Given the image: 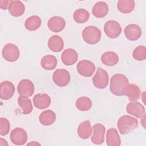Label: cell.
Wrapping results in <instances>:
<instances>
[{
    "label": "cell",
    "mask_w": 146,
    "mask_h": 146,
    "mask_svg": "<svg viewBox=\"0 0 146 146\" xmlns=\"http://www.w3.org/2000/svg\"><path fill=\"white\" fill-rule=\"evenodd\" d=\"M128 85L129 81L124 75L116 74L111 78L110 90L114 95L120 96L125 95V91Z\"/></svg>",
    "instance_id": "6da1fadb"
},
{
    "label": "cell",
    "mask_w": 146,
    "mask_h": 146,
    "mask_svg": "<svg viewBox=\"0 0 146 146\" xmlns=\"http://www.w3.org/2000/svg\"><path fill=\"white\" fill-rule=\"evenodd\" d=\"M117 126L120 134L125 135L133 131L138 127V121L132 116L124 115L119 119Z\"/></svg>",
    "instance_id": "7a4b0ae2"
},
{
    "label": "cell",
    "mask_w": 146,
    "mask_h": 146,
    "mask_svg": "<svg viewBox=\"0 0 146 146\" xmlns=\"http://www.w3.org/2000/svg\"><path fill=\"white\" fill-rule=\"evenodd\" d=\"M101 36V31L94 26L86 27L82 32V37L84 41L90 44L98 43L100 40Z\"/></svg>",
    "instance_id": "3957f363"
},
{
    "label": "cell",
    "mask_w": 146,
    "mask_h": 146,
    "mask_svg": "<svg viewBox=\"0 0 146 146\" xmlns=\"http://www.w3.org/2000/svg\"><path fill=\"white\" fill-rule=\"evenodd\" d=\"M3 58L7 61L14 62L17 61L20 55L18 47L14 44L7 43L5 44L2 50Z\"/></svg>",
    "instance_id": "277c9868"
},
{
    "label": "cell",
    "mask_w": 146,
    "mask_h": 146,
    "mask_svg": "<svg viewBox=\"0 0 146 146\" xmlns=\"http://www.w3.org/2000/svg\"><path fill=\"white\" fill-rule=\"evenodd\" d=\"M109 78L107 72L100 67H98L96 74L92 78L94 86L99 89H103L108 84Z\"/></svg>",
    "instance_id": "5b68a950"
},
{
    "label": "cell",
    "mask_w": 146,
    "mask_h": 146,
    "mask_svg": "<svg viewBox=\"0 0 146 146\" xmlns=\"http://www.w3.org/2000/svg\"><path fill=\"white\" fill-rule=\"evenodd\" d=\"M104 31L106 35L112 39L117 38L121 33L120 25L116 21L110 20L107 21L104 26Z\"/></svg>",
    "instance_id": "8992f818"
},
{
    "label": "cell",
    "mask_w": 146,
    "mask_h": 146,
    "mask_svg": "<svg viewBox=\"0 0 146 146\" xmlns=\"http://www.w3.org/2000/svg\"><path fill=\"white\" fill-rule=\"evenodd\" d=\"M52 80L58 86L65 87L68 84L70 81V74L65 69H58L53 73Z\"/></svg>",
    "instance_id": "52a82bcc"
},
{
    "label": "cell",
    "mask_w": 146,
    "mask_h": 146,
    "mask_svg": "<svg viewBox=\"0 0 146 146\" xmlns=\"http://www.w3.org/2000/svg\"><path fill=\"white\" fill-rule=\"evenodd\" d=\"M78 72L84 77H90L95 71V66L93 62L88 60L79 61L76 66Z\"/></svg>",
    "instance_id": "ba28073f"
},
{
    "label": "cell",
    "mask_w": 146,
    "mask_h": 146,
    "mask_svg": "<svg viewBox=\"0 0 146 146\" xmlns=\"http://www.w3.org/2000/svg\"><path fill=\"white\" fill-rule=\"evenodd\" d=\"M10 140L15 145H23L27 140V134L25 129L21 128H15L11 132Z\"/></svg>",
    "instance_id": "9c48e42d"
},
{
    "label": "cell",
    "mask_w": 146,
    "mask_h": 146,
    "mask_svg": "<svg viewBox=\"0 0 146 146\" xmlns=\"http://www.w3.org/2000/svg\"><path fill=\"white\" fill-rule=\"evenodd\" d=\"M17 90L20 96L30 97L34 92V86L30 80L25 79L19 82Z\"/></svg>",
    "instance_id": "30bf717a"
},
{
    "label": "cell",
    "mask_w": 146,
    "mask_h": 146,
    "mask_svg": "<svg viewBox=\"0 0 146 146\" xmlns=\"http://www.w3.org/2000/svg\"><path fill=\"white\" fill-rule=\"evenodd\" d=\"M93 134L91 136V141L97 145H100L104 141V134L106 132L105 127L101 124H95L93 127Z\"/></svg>",
    "instance_id": "8fae6325"
},
{
    "label": "cell",
    "mask_w": 146,
    "mask_h": 146,
    "mask_svg": "<svg viewBox=\"0 0 146 146\" xmlns=\"http://www.w3.org/2000/svg\"><path fill=\"white\" fill-rule=\"evenodd\" d=\"M14 85L10 81H3L0 84V98L2 100H9L15 92Z\"/></svg>",
    "instance_id": "7c38bea8"
},
{
    "label": "cell",
    "mask_w": 146,
    "mask_h": 146,
    "mask_svg": "<svg viewBox=\"0 0 146 146\" xmlns=\"http://www.w3.org/2000/svg\"><path fill=\"white\" fill-rule=\"evenodd\" d=\"M124 31L126 38L131 41L139 39L141 35V29L139 25L136 24L128 25Z\"/></svg>",
    "instance_id": "4fadbf2b"
},
{
    "label": "cell",
    "mask_w": 146,
    "mask_h": 146,
    "mask_svg": "<svg viewBox=\"0 0 146 146\" xmlns=\"http://www.w3.org/2000/svg\"><path fill=\"white\" fill-rule=\"evenodd\" d=\"M48 29L54 33H59L62 31L66 26V21L61 17L55 16L51 17L47 22Z\"/></svg>",
    "instance_id": "5bb4252c"
},
{
    "label": "cell",
    "mask_w": 146,
    "mask_h": 146,
    "mask_svg": "<svg viewBox=\"0 0 146 146\" xmlns=\"http://www.w3.org/2000/svg\"><path fill=\"white\" fill-rule=\"evenodd\" d=\"M127 112L137 118H140L145 115L144 106L137 102H131L126 106Z\"/></svg>",
    "instance_id": "9a60e30c"
},
{
    "label": "cell",
    "mask_w": 146,
    "mask_h": 146,
    "mask_svg": "<svg viewBox=\"0 0 146 146\" xmlns=\"http://www.w3.org/2000/svg\"><path fill=\"white\" fill-rule=\"evenodd\" d=\"M33 103L34 106L38 109H45L50 106L51 98L46 94H38L33 98Z\"/></svg>",
    "instance_id": "2e32d148"
},
{
    "label": "cell",
    "mask_w": 146,
    "mask_h": 146,
    "mask_svg": "<svg viewBox=\"0 0 146 146\" xmlns=\"http://www.w3.org/2000/svg\"><path fill=\"white\" fill-rule=\"evenodd\" d=\"M78 58L77 52L72 48H67L64 50L61 55L62 62L66 66H71L75 64Z\"/></svg>",
    "instance_id": "e0dca14e"
},
{
    "label": "cell",
    "mask_w": 146,
    "mask_h": 146,
    "mask_svg": "<svg viewBox=\"0 0 146 146\" xmlns=\"http://www.w3.org/2000/svg\"><path fill=\"white\" fill-rule=\"evenodd\" d=\"M8 10L9 13L13 17H18L22 15L25 11L24 4L21 1H11Z\"/></svg>",
    "instance_id": "ac0fdd59"
},
{
    "label": "cell",
    "mask_w": 146,
    "mask_h": 146,
    "mask_svg": "<svg viewBox=\"0 0 146 146\" xmlns=\"http://www.w3.org/2000/svg\"><path fill=\"white\" fill-rule=\"evenodd\" d=\"M48 47L53 52L61 51L64 47V41L59 35H55L51 36L48 40Z\"/></svg>",
    "instance_id": "d6986e66"
},
{
    "label": "cell",
    "mask_w": 146,
    "mask_h": 146,
    "mask_svg": "<svg viewBox=\"0 0 146 146\" xmlns=\"http://www.w3.org/2000/svg\"><path fill=\"white\" fill-rule=\"evenodd\" d=\"M106 143L108 146H119L121 145V139L115 128L108 129L106 133Z\"/></svg>",
    "instance_id": "ffe728a7"
},
{
    "label": "cell",
    "mask_w": 146,
    "mask_h": 146,
    "mask_svg": "<svg viewBox=\"0 0 146 146\" xmlns=\"http://www.w3.org/2000/svg\"><path fill=\"white\" fill-rule=\"evenodd\" d=\"M108 10V5L105 2L99 1L94 5L92 12L96 18H102L107 15Z\"/></svg>",
    "instance_id": "44dd1931"
},
{
    "label": "cell",
    "mask_w": 146,
    "mask_h": 146,
    "mask_svg": "<svg viewBox=\"0 0 146 146\" xmlns=\"http://www.w3.org/2000/svg\"><path fill=\"white\" fill-rule=\"evenodd\" d=\"M92 128L89 120H86L81 123L77 129L79 136L82 139H87L90 137L92 133Z\"/></svg>",
    "instance_id": "7402d4cb"
},
{
    "label": "cell",
    "mask_w": 146,
    "mask_h": 146,
    "mask_svg": "<svg viewBox=\"0 0 146 146\" xmlns=\"http://www.w3.org/2000/svg\"><path fill=\"white\" fill-rule=\"evenodd\" d=\"M55 120L56 114L50 110L43 111L39 116V122L43 125H50L55 122Z\"/></svg>",
    "instance_id": "603a6c76"
},
{
    "label": "cell",
    "mask_w": 146,
    "mask_h": 146,
    "mask_svg": "<svg viewBox=\"0 0 146 146\" xmlns=\"http://www.w3.org/2000/svg\"><path fill=\"white\" fill-rule=\"evenodd\" d=\"M101 60L106 66H113L118 63L119 56L115 52L107 51L102 54L101 56Z\"/></svg>",
    "instance_id": "cb8c5ba5"
},
{
    "label": "cell",
    "mask_w": 146,
    "mask_h": 146,
    "mask_svg": "<svg viewBox=\"0 0 146 146\" xmlns=\"http://www.w3.org/2000/svg\"><path fill=\"white\" fill-rule=\"evenodd\" d=\"M135 6V1L133 0H119L117 3V10L124 14L131 13Z\"/></svg>",
    "instance_id": "d4e9b609"
},
{
    "label": "cell",
    "mask_w": 146,
    "mask_h": 146,
    "mask_svg": "<svg viewBox=\"0 0 146 146\" xmlns=\"http://www.w3.org/2000/svg\"><path fill=\"white\" fill-rule=\"evenodd\" d=\"M125 95H126L131 102H136L139 100L141 95V91L139 87L134 84H129Z\"/></svg>",
    "instance_id": "484cf974"
},
{
    "label": "cell",
    "mask_w": 146,
    "mask_h": 146,
    "mask_svg": "<svg viewBox=\"0 0 146 146\" xmlns=\"http://www.w3.org/2000/svg\"><path fill=\"white\" fill-rule=\"evenodd\" d=\"M42 24V20L39 16L33 15L29 17L25 21V27L29 31L38 30Z\"/></svg>",
    "instance_id": "4316f807"
},
{
    "label": "cell",
    "mask_w": 146,
    "mask_h": 146,
    "mask_svg": "<svg viewBox=\"0 0 146 146\" xmlns=\"http://www.w3.org/2000/svg\"><path fill=\"white\" fill-rule=\"evenodd\" d=\"M40 65L46 70H54L57 65V59L52 55L44 56L40 60Z\"/></svg>",
    "instance_id": "83f0119b"
},
{
    "label": "cell",
    "mask_w": 146,
    "mask_h": 146,
    "mask_svg": "<svg viewBox=\"0 0 146 146\" xmlns=\"http://www.w3.org/2000/svg\"><path fill=\"white\" fill-rule=\"evenodd\" d=\"M18 103L22 108L23 114L28 115L32 112L33 110L32 102L27 97L19 96L18 99Z\"/></svg>",
    "instance_id": "f1b7e54d"
},
{
    "label": "cell",
    "mask_w": 146,
    "mask_h": 146,
    "mask_svg": "<svg viewBox=\"0 0 146 146\" xmlns=\"http://www.w3.org/2000/svg\"><path fill=\"white\" fill-rule=\"evenodd\" d=\"M76 107L81 111H86L90 110L92 107V103L91 99L86 96L79 98L75 103Z\"/></svg>",
    "instance_id": "f546056e"
},
{
    "label": "cell",
    "mask_w": 146,
    "mask_h": 146,
    "mask_svg": "<svg viewBox=\"0 0 146 146\" xmlns=\"http://www.w3.org/2000/svg\"><path fill=\"white\" fill-rule=\"evenodd\" d=\"M90 17V14L88 11L84 9H78L75 11L73 14L74 21L78 23H84L86 22Z\"/></svg>",
    "instance_id": "4dcf8cb0"
},
{
    "label": "cell",
    "mask_w": 146,
    "mask_h": 146,
    "mask_svg": "<svg viewBox=\"0 0 146 146\" xmlns=\"http://www.w3.org/2000/svg\"><path fill=\"white\" fill-rule=\"evenodd\" d=\"M133 58L138 61L144 60L146 58V48L144 46H139L136 47L132 53Z\"/></svg>",
    "instance_id": "1f68e13d"
},
{
    "label": "cell",
    "mask_w": 146,
    "mask_h": 146,
    "mask_svg": "<svg viewBox=\"0 0 146 146\" xmlns=\"http://www.w3.org/2000/svg\"><path fill=\"white\" fill-rule=\"evenodd\" d=\"M10 122L6 119L1 117L0 119V135L1 136H5L9 133L10 131Z\"/></svg>",
    "instance_id": "d6a6232c"
},
{
    "label": "cell",
    "mask_w": 146,
    "mask_h": 146,
    "mask_svg": "<svg viewBox=\"0 0 146 146\" xmlns=\"http://www.w3.org/2000/svg\"><path fill=\"white\" fill-rule=\"evenodd\" d=\"M11 1H3L1 0L0 1V7L3 10H6L10 3Z\"/></svg>",
    "instance_id": "836d02e7"
},
{
    "label": "cell",
    "mask_w": 146,
    "mask_h": 146,
    "mask_svg": "<svg viewBox=\"0 0 146 146\" xmlns=\"http://www.w3.org/2000/svg\"><path fill=\"white\" fill-rule=\"evenodd\" d=\"M142 119L141 120V124L143 125V127L144 128H145V115H144L143 117H141Z\"/></svg>",
    "instance_id": "e575fe53"
},
{
    "label": "cell",
    "mask_w": 146,
    "mask_h": 146,
    "mask_svg": "<svg viewBox=\"0 0 146 146\" xmlns=\"http://www.w3.org/2000/svg\"><path fill=\"white\" fill-rule=\"evenodd\" d=\"M141 97H142V100H143V102H144V103H145V92H144L143 93V94L141 95Z\"/></svg>",
    "instance_id": "d590c367"
},
{
    "label": "cell",
    "mask_w": 146,
    "mask_h": 146,
    "mask_svg": "<svg viewBox=\"0 0 146 146\" xmlns=\"http://www.w3.org/2000/svg\"><path fill=\"white\" fill-rule=\"evenodd\" d=\"M30 144H32V145H36V144H39V145H40L39 143H34V142H33V143H29L28 144V145H30Z\"/></svg>",
    "instance_id": "8d00e7d4"
}]
</instances>
